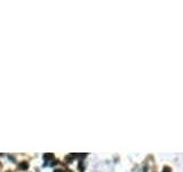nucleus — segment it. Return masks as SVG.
I'll use <instances>...</instances> for the list:
<instances>
[{"label": "nucleus", "mask_w": 183, "mask_h": 172, "mask_svg": "<svg viewBox=\"0 0 183 172\" xmlns=\"http://www.w3.org/2000/svg\"><path fill=\"white\" fill-rule=\"evenodd\" d=\"M20 167H23V169H26V167H27V164H26V163H22V164L20 165Z\"/></svg>", "instance_id": "nucleus-2"}, {"label": "nucleus", "mask_w": 183, "mask_h": 172, "mask_svg": "<svg viewBox=\"0 0 183 172\" xmlns=\"http://www.w3.org/2000/svg\"><path fill=\"white\" fill-rule=\"evenodd\" d=\"M54 172H63V171H54Z\"/></svg>", "instance_id": "nucleus-3"}, {"label": "nucleus", "mask_w": 183, "mask_h": 172, "mask_svg": "<svg viewBox=\"0 0 183 172\" xmlns=\"http://www.w3.org/2000/svg\"><path fill=\"white\" fill-rule=\"evenodd\" d=\"M45 158H53V154H45Z\"/></svg>", "instance_id": "nucleus-1"}]
</instances>
